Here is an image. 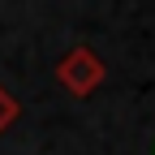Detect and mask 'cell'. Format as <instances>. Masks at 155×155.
I'll return each instance as SVG.
<instances>
[{"label": "cell", "instance_id": "6da1fadb", "mask_svg": "<svg viewBox=\"0 0 155 155\" xmlns=\"http://www.w3.org/2000/svg\"><path fill=\"white\" fill-rule=\"evenodd\" d=\"M104 73H108V69H104V61H99L91 48H73L65 61L56 65V78H61V86H65V91H73L78 99H86V95L104 82Z\"/></svg>", "mask_w": 155, "mask_h": 155}, {"label": "cell", "instance_id": "7a4b0ae2", "mask_svg": "<svg viewBox=\"0 0 155 155\" xmlns=\"http://www.w3.org/2000/svg\"><path fill=\"white\" fill-rule=\"evenodd\" d=\"M17 116H22V104H17V99H13L5 86H0V134H5V129L17 121Z\"/></svg>", "mask_w": 155, "mask_h": 155}]
</instances>
